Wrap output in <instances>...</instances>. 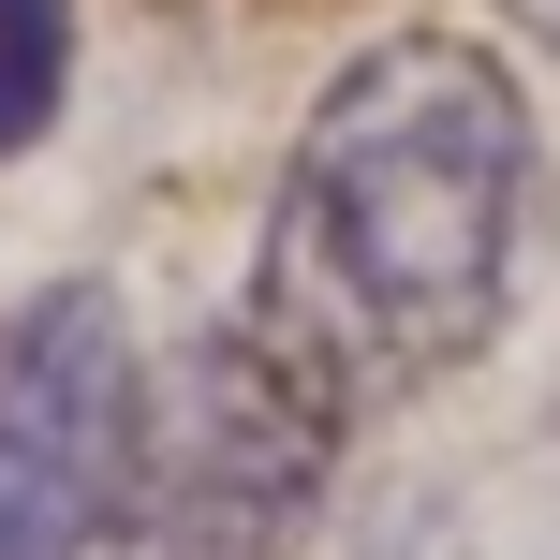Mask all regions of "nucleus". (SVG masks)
I'll return each instance as SVG.
<instances>
[{
  "instance_id": "obj_1",
  "label": "nucleus",
  "mask_w": 560,
  "mask_h": 560,
  "mask_svg": "<svg viewBox=\"0 0 560 560\" xmlns=\"http://www.w3.org/2000/svg\"><path fill=\"white\" fill-rule=\"evenodd\" d=\"M546 207L532 89L457 30H398L310 104L295 163L252 236V310L236 325L295 369L325 413L398 384H443L516 325Z\"/></svg>"
},
{
  "instance_id": "obj_2",
  "label": "nucleus",
  "mask_w": 560,
  "mask_h": 560,
  "mask_svg": "<svg viewBox=\"0 0 560 560\" xmlns=\"http://www.w3.org/2000/svg\"><path fill=\"white\" fill-rule=\"evenodd\" d=\"M325 472H339V413L252 325H207L148 384L133 472H118V516L89 560H310Z\"/></svg>"
},
{
  "instance_id": "obj_3",
  "label": "nucleus",
  "mask_w": 560,
  "mask_h": 560,
  "mask_svg": "<svg viewBox=\"0 0 560 560\" xmlns=\"http://www.w3.org/2000/svg\"><path fill=\"white\" fill-rule=\"evenodd\" d=\"M148 428V354L104 280L0 310V560H89Z\"/></svg>"
},
{
  "instance_id": "obj_4",
  "label": "nucleus",
  "mask_w": 560,
  "mask_h": 560,
  "mask_svg": "<svg viewBox=\"0 0 560 560\" xmlns=\"http://www.w3.org/2000/svg\"><path fill=\"white\" fill-rule=\"evenodd\" d=\"M74 104V0H0V163L59 133Z\"/></svg>"
},
{
  "instance_id": "obj_5",
  "label": "nucleus",
  "mask_w": 560,
  "mask_h": 560,
  "mask_svg": "<svg viewBox=\"0 0 560 560\" xmlns=\"http://www.w3.org/2000/svg\"><path fill=\"white\" fill-rule=\"evenodd\" d=\"M502 15H516V30H546V45H560V0H502Z\"/></svg>"
}]
</instances>
